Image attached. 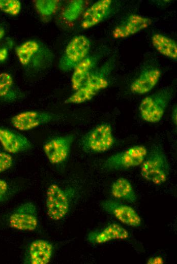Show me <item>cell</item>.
<instances>
[{
  "label": "cell",
  "instance_id": "cell-23",
  "mask_svg": "<svg viewBox=\"0 0 177 264\" xmlns=\"http://www.w3.org/2000/svg\"><path fill=\"white\" fill-rule=\"evenodd\" d=\"M84 5V2L82 0L71 1L63 11V18L70 22L76 20L82 13Z\"/></svg>",
  "mask_w": 177,
  "mask_h": 264
},
{
  "label": "cell",
  "instance_id": "cell-19",
  "mask_svg": "<svg viewBox=\"0 0 177 264\" xmlns=\"http://www.w3.org/2000/svg\"><path fill=\"white\" fill-rule=\"evenodd\" d=\"M93 62L89 57H86L74 68L71 78L72 88L75 91L84 84L92 67Z\"/></svg>",
  "mask_w": 177,
  "mask_h": 264
},
{
  "label": "cell",
  "instance_id": "cell-12",
  "mask_svg": "<svg viewBox=\"0 0 177 264\" xmlns=\"http://www.w3.org/2000/svg\"><path fill=\"white\" fill-rule=\"evenodd\" d=\"M130 237L129 232L117 223H111L101 229L91 232L87 240L93 244H102L113 240H123Z\"/></svg>",
  "mask_w": 177,
  "mask_h": 264
},
{
  "label": "cell",
  "instance_id": "cell-29",
  "mask_svg": "<svg viewBox=\"0 0 177 264\" xmlns=\"http://www.w3.org/2000/svg\"><path fill=\"white\" fill-rule=\"evenodd\" d=\"M5 34V29L0 25V42ZM8 55V49L7 47H3L0 45V62L5 61Z\"/></svg>",
  "mask_w": 177,
  "mask_h": 264
},
{
  "label": "cell",
  "instance_id": "cell-14",
  "mask_svg": "<svg viewBox=\"0 0 177 264\" xmlns=\"http://www.w3.org/2000/svg\"><path fill=\"white\" fill-rule=\"evenodd\" d=\"M0 143L5 151L16 154L30 149L32 143L22 134L13 130L0 127Z\"/></svg>",
  "mask_w": 177,
  "mask_h": 264
},
{
  "label": "cell",
  "instance_id": "cell-6",
  "mask_svg": "<svg viewBox=\"0 0 177 264\" xmlns=\"http://www.w3.org/2000/svg\"><path fill=\"white\" fill-rule=\"evenodd\" d=\"M91 47L89 39L83 35L74 37L68 43L61 58L60 66L64 71L70 70L86 57Z\"/></svg>",
  "mask_w": 177,
  "mask_h": 264
},
{
  "label": "cell",
  "instance_id": "cell-5",
  "mask_svg": "<svg viewBox=\"0 0 177 264\" xmlns=\"http://www.w3.org/2000/svg\"><path fill=\"white\" fill-rule=\"evenodd\" d=\"M68 192L56 184H50L47 189L45 197L46 213L54 221L63 219L70 209Z\"/></svg>",
  "mask_w": 177,
  "mask_h": 264
},
{
  "label": "cell",
  "instance_id": "cell-17",
  "mask_svg": "<svg viewBox=\"0 0 177 264\" xmlns=\"http://www.w3.org/2000/svg\"><path fill=\"white\" fill-rule=\"evenodd\" d=\"M110 193L114 199L129 203H134L137 200L131 183L124 177H119L113 182Z\"/></svg>",
  "mask_w": 177,
  "mask_h": 264
},
{
  "label": "cell",
  "instance_id": "cell-2",
  "mask_svg": "<svg viewBox=\"0 0 177 264\" xmlns=\"http://www.w3.org/2000/svg\"><path fill=\"white\" fill-rule=\"evenodd\" d=\"M173 95L171 88H164L144 97L140 103L141 119L150 123L159 122L163 118Z\"/></svg>",
  "mask_w": 177,
  "mask_h": 264
},
{
  "label": "cell",
  "instance_id": "cell-30",
  "mask_svg": "<svg viewBox=\"0 0 177 264\" xmlns=\"http://www.w3.org/2000/svg\"><path fill=\"white\" fill-rule=\"evenodd\" d=\"M164 262L162 257L156 255L149 258L146 261L148 264H163Z\"/></svg>",
  "mask_w": 177,
  "mask_h": 264
},
{
  "label": "cell",
  "instance_id": "cell-8",
  "mask_svg": "<svg viewBox=\"0 0 177 264\" xmlns=\"http://www.w3.org/2000/svg\"><path fill=\"white\" fill-rule=\"evenodd\" d=\"M102 209L118 221L129 226L137 227L141 224L142 220L131 206L116 200H106L100 203Z\"/></svg>",
  "mask_w": 177,
  "mask_h": 264
},
{
  "label": "cell",
  "instance_id": "cell-25",
  "mask_svg": "<svg viewBox=\"0 0 177 264\" xmlns=\"http://www.w3.org/2000/svg\"><path fill=\"white\" fill-rule=\"evenodd\" d=\"M83 85L87 86L98 92L107 88L109 82L106 78L101 75L89 74Z\"/></svg>",
  "mask_w": 177,
  "mask_h": 264
},
{
  "label": "cell",
  "instance_id": "cell-26",
  "mask_svg": "<svg viewBox=\"0 0 177 264\" xmlns=\"http://www.w3.org/2000/svg\"><path fill=\"white\" fill-rule=\"evenodd\" d=\"M21 9V4L18 0H0V10L6 14L16 16Z\"/></svg>",
  "mask_w": 177,
  "mask_h": 264
},
{
  "label": "cell",
  "instance_id": "cell-3",
  "mask_svg": "<svg viewBox=\"0 0 177 264\" xmlns=\"http://www.w3.org/2000/svg\"><path fill=\"white\" fill-rule=\"evenodd\" d=\"M115 143L111 125L102 123L94 127L82 138L81 145L87 152L100 153L110 150Z\"/></svg>",
  "mask_w": 177,
  "mask_h": 264
},
{
  "label": "cell",
  "instance_id": "cell-4",
  "mask_svg": "<svg viewBox=\"0 0 177 264\" xmlns=\"http://www.w3.org/2000/svg\"><path fill=\"white\" fill-rule=\"evenodd\" d=\"M148 149L142 145H135L111 155L104 162L105 169L111 171L127 170L140 166Z\"/></svg>",
  "mask_w": 177,
  "mask_h": 264
},
{
  "label": "cell",
  "instance_id": "cell-16",
  "mask_svg": "<svg viewBox=\"0 0 177 264\" xmlns=\"http://www.w3.org/2000/svg\"><path fill=\"white\" fill-rule=\"evenodd\" d=\"M161 76L158 68H151L141 72L131 83V91L136 94H144L157 85Z\"/></svg>",
  "mask_w": 177,
  "mask_h": 264
},
{
  "label": "cell",
  "instance_id": "cell-21",
  "mask_svg": "<svg viewBox=\"0 0 177 264\" xmlns=\"http://www.w3.org/2000/svg\"><path fill=\"white\" fill-rule=\"evenodd\" d=\"M19 96V92L16 89L11 75L7 72L0 73V98L13 101Z\"/></svg>",
  "mask_w": 177,
  "mask_h": 264
},
{
  "label": "cell",
  "instance_id": "cell-31",
  "mask_svg": "<svg viewBox=\"0 0 177 264\" xmlns=\"http://www.w3.org/2000/svg\"><path fill=\"white\" fill-rule=\"evenodd\" d=\"M177 112L176 106L175 105V106H174V107L172 110L171 114L172 122L175 125H176V123H177V112Z\"/></svg>",
  "mask_w": 177,
  "mask_h": 264
},
{
  "label": "cell",
  "instance_id": "cell-1",
  "mask_svg": "<svg viewBox=\"0 0 177 264\" xmlns=\"http://www.w3.org/2000/svg\"><path fill=\"white\" fill-rule=\"evenodd\" d=\"M170 165L163 148L154 144L140 165L141 176L151 183L161 185L168 180Z\"/></svg>",
  "mask_w": 177,
  "mask_h": 264
},
{
  "label": "cell",
  "instance_id": "cell-27",
  "mask_svg": "<svg viewBox=\"0 0 177 264\" xmlns=\"http://www.w3.org/2000/svg\"><path fill=\"white\" fill-rule=\"evenodd\" d=\"M12 155L6 151H0V174L9 170L13 164Z\"/></svg>",
  "mask_w": 177,
  "mask_h": 264
},
{
  "label": "cell",
  "instance_id": "cell-10",
  "mask_svg": "<svg viewBox=\"0 0 177 264\" xmlns=\"http://www.w3.org/2000/svg\"><path fill=\"white\" fill-rule=\"evenodd\" d=\"M54 115L50 113L26 111L19 113L11 119L12 126L20 131H27L51 122Z\"/></svg>",
  "mask_w": 177,
  "mask_h": 264
},
{
  "label": "cell",
  "instance_id": "cell-9",
  "mask_svg": "<svg viewBox=\"0 0 177 264\" xmlns=\"http://www.w3.org/2000/svg\"><path fill=\"white\" fill-rule=\"evenodd\" d=\"M74 140L73 135L58 136L46 142L43 147L48 160L53 164H59L68 158Z\"/></svg>",
  "mask_w": 177,
  "mask_h": 264
},
{
  "label": "cell",
  "instance_id": "cell-15",
  "mask_svg": "<svg viewBox=\"0 0 177 264\" xmlns=\"http://www.w3.org/2000/svg\"><path fill=\"white\" fill-rule=\"evenodd\" d=\"M111 5V0H100L94 3L84 13L81 27L88 29L101 22L108 15Z\"/></svg>",
  "mask_w": 177,
  "mask_h": 264
},
{
  "label": "cell",
  "instance_id": "cell-11",
  "mask_svg": "<svg viewBox=\"0 0 177 264\" xmlns=\"http://www.w3.org/2000/svg\"><path fill=\"white\" fill-rule=\"evenodd\" d=\"M152 24L150 18L139 14H132L114 27V38L120 39L129 37L148 28Z\"/></svg>",
  "mask_w": 177,
  "mask_h": 264
},
{
  "label": "cell",
  "instance_id": "cell-24",
  "mask_svg": "<svg viewBox=\"0 0 177 264\" xmlns=\"http://www.w3.org/2000/svg\"><path fill=\"white\" fill-rule=\"evenodd\" d=\"M34 2L36 10L43 17L53 15L57 9L60 3L57 0H36Z\"/></svg>",
  "mask_w": 177,
  "mask_h": 264
},
{
  "label": "cell",
  "instance_id": "cell-13",
  "mask_svg": "<svg viewBox=\"0 0 177 264\" xmlns=\"http://www.w3.org/2000/svg\"><path fill=\"white\" fill-rule=\"evenodd\" d=\"M52 244L49 241L37 239L29 245L25 254L24 263L27 264H47L52 258Z\"/></svg>",
  "mask_w": 177,
  "mask_h": 264
},
{
  "label": "cell",
  "instance_id": "cell-28",
  "mask_svg": "<svg viewBox=\"0 0 177 264\" xmlns=\"http://www.w3.org/2000/svg\"><path fill=\"white\" fill-rule=\"evenodd\" d=\"M12 194L11 188L8 182L0 179V203L8 200Z\"/></svg>",
  "mask_w": 177,
  "mask_h": 264
},
{
  "label": "cell",
  "instance_id": "cell-20",
  "mask_svg": "<svg viewBox=\"0 0 177 264\" xmlns=\"http://www.w3.org/2000/svg\"><path fill=\"white\" fill-rule=\"evenodd\" d=\"M40 45L35 40H28L19 45L16 54L20 63L23 66L28 65L40 50Z\"/></svg>",
  "mask_w": 177,
  "mask_h": 264
},
{
  "label": "cell",
  "instance_id": "cell-7",
  "mask_svg": "<svg viewBox=\"0 0 177 264\" xmlns=\"http://www.w3.org/2000/svg\"><path fill=\"white\" fill-rule=\"evenodd\" d=\"M37 207L32 202H27L18 206L8 219L10 227L21 231H34L38 226Z\"/></svg>",
  "mask_w": 177,
  "mask_h": 264
},
{
  "label": "cell",
  "instance_id": "cell-18",
  "mask_svg": "<svg viewBox=\"0 0 177 264\" xmlns=\"http://www.w3.org/2000/svg\"><path fill=\"white\" fill-rule=\"evenodd\" d=\"M152 43L155 49L161 55L172 59L177 58V44L171 38L160 33L152 36Z\"/></svg>",
  "mask_w": 177,
  "mask_h": 264
},
{
  "label": "cell",
  "instance_id": "cell-22",
  "mask_svg": "<svg viewBox=\"0 0 177 264\" xmlns=\"http://www.w3.org/2000/svg\"><path fill=\"white\" fill-rule=\"evenodd\" d=\"M97 92L90 87L83 85L71 94L65 101L67 104H78L91 100Z\"/></svg>",
  "mask_w": 177,
  "mask_h": 264
}]
</instances>
